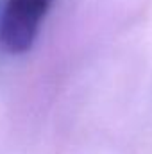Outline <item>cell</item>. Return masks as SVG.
I'll return each mask as SVG.
<instances>
[{"label":"cell","mask_w":152,"mask_h":154,"mask_svg":"<svg viewBox=\"0 0 152 154\" xmlns=\"http://www.w3.org/2000/svg\"><path fill=\"white\" fill-rule=\"evenodd\" d=\"M54 0H4L0 9V45L20 56L32 48Z\"/></svg>","instance_id":"1"}]
</instances>
